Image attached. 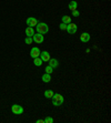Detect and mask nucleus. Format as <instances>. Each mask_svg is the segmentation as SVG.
Here are the masks:
<instances>
[{
    "instance_id": "obj_7",
    "label": "nucleus",
    "mask_w": 111,
    "mask_h": 123,
    "mask_svg": "<svg viewBox=\"0 0 111 123\" xmlns=\"http://www.w3.org/2000/svg\"><path fill=\"white\" fill-rule=\"evenodd\" d=\"M40 59L43 62H47V61H49V59H50V53L48 51H42V52H40Z\"/></svg>"
},
{
    "instance_id": "obj_5",
    "label": "nucleus",
    "mask_w": 111,
    "mask_h": 123,
    "mask_svg": "<svg viewBox=\"0 0 111 123\" xmlns=\"http://www.w3.org/2000/svg\"><path fill=\"white\" fill-rule=\"evenodd\" d=\"M66 30H67L70 34H74L77 32V26L74 25V23L70 22V23H68L67 25V29H66Z\"/></svg>"
},
{
    "instance_id": "obj_20",
    "label": "nucleus",
    "mask_w": 111,
    "mask_h": 123,
    "mask_svg": "<svg viewBox=\"0 0 111 123\" xmlns=\"http://www.w3.org/2000/svg\"><path fill=\"white\" fill-rule=\"evenodd\" d=\"M72 16H73V17H79L80 12L78 11V10H73V11H72Z\"/></svg>"
},
{
    "instance_id": "obj_11",
    "label": "nucleus",
    "mask_w": 111,
    "mask_h": 123,
    "mask_svg": "<svg viewBox=\"0 0 111 123\" xmlns=\"http://www.w3.org/2000/svg\"><path fill=\"white\" fill-rule=\"evenodd\" d=\"M77 8H78V3H77V1L72 0V1H70V2H69V9H70L71 11L77 10Z\"/></svg>"
},
{
    "instance_id": "obj_3",
    "label": "nucleus",
    "mask_w": 111,
    "mask_h": 123,
    "mask_svg": "<svg viewBox=\"0 0 111 123\" xmlns=\"http://www.w3.org/2000/svg\"><path fill=\"white\" fill-rule=\"evenodd\" d=\"M11 111L13 114H22L24 113V108L19 104H13L11 106Z\"/></svg>"
},
{
    "instance_id": "obj_22",
    "label": "nucleus",
    "mask_w": 111,
    "mask_h": 123,
    "mask_svg": "<svg viewBox=\"0 0 111 123\" xmlns=\"http://www.w3.org/2000/svg\"><path fill=\"white\" fill-rule=\"evenodd\" d=\"M37 123H44V122H43V120H38Z\"/></svg>"
},
{
    "instance_id": "obj_10",
    "label": "nucleus",
    "mask_w": 111,
    "mask_h": 123,
    "mask_svg": "<svg viewBox=\"0 0 111 123\" xmlns=\"http://www.w3.org/2000/svg\"><path fill=\"white\" fill-rule=\"evenodd\" d=\"M49 66L52 67L53 69L55 68H58L59 67V62L57 59H55V58H52V59H49Z\"/></svg>"
},
{
    "instance_id": "obj_14",
    "label": "nucleus",
    "mask_w": 111,
    "mask_h": 123,
    "mask_svg": "<svg viewBox=\"0 0 111 123\" xmlns=\"http://www.w3.org/2000/svg\"><path fill=\"white\" fill-rule=\"evenodd\" d=\"M53 91L52 90H47V91H44V97L47 98V99H51L53 97Z\"/></svg>"
},
{
    "instance_id": "obj_17",
    "label": "nucleus",
    "mask_w": 111,
    "mask_h": 123,
    "mask_svg": "<svg viewBox=\"0 0 111 123\" xmlns=\"http://www.w3.org/2000/svg\"><path fill=\"white\" fill-rule=\"evenodd\" d=\"M44 71H46V73H48V74H51L52 71H53V68L52 67H50V66H47L46 69H44Z\"/></svg>"
},
{
    "instance_id": "obj_4",
    "label": "nucleus",
    "mask_w": 111,
    "mask_h": 123,
    "mask_svg": "<svg viewBox=\"0 0 111 123\" xmlns=\"http://www.w3.org/2000/svg\"><path fill=\"white\" fill-rule=\"evenodd\" d=\"M32 40H33V42H36V43H42L43 42V40H44L43 34L35 33L33 36H32Z\"/></svg>"
},
{
    "instance_id": "obj_18",
    "label": "nucleus",
    "mask_w": 111,
    "mask_h": 123,
    "mask_svg": "<svg viewBox=\"0 0 111 123\" xmlns=\"http://www.w3.org/2000/svg\"><path fill=\"white\" fill-rule=\"evenodd\" d=\"M25 42H26L27 44H31V43L33 42V40H32V37H27L26 39H25Z\"/></svg>"
},
{
    "instance_id": "obj_15",
    "label": "nucleus",
    "mask_w": 111,
    "mask_h": 123,
    "mask_svg": "<svg viewBox=\"0 0 111 123\" xmlns=\"http://www.w3.org/2000/svg\"><path fill=\"white\" fill-rule=\"evenodd\" d=\"M61 19H62V22L66 23V25H68V23H70V22H71V18L69 17V16H63V17H62Z\"/></svg>"
},
{
    "instance_id": "obj_8",
    "label": "nucleus",
    "mask_w": 111,
    "mask_h": 123,
    "mask_svg": "<svg viewBox=\"0 0 111 123\" xmlns=\"http://www.w3.org/2000/svg\"><path fill=\"white\" fill-rule=\"evenodd\" d=\"M40 50H39V48H32L31 51H30V57L31 58H38L39 55H40Z\"/></svg>"
},
{
    "instance_id": "obj_16",
    "label": "nucleus",
    "mask_w": 111,
    "mask_h": 123,
    "mask_svg": "<svg viewBox=\"0 0 111 123\" xmlns=\"http://www.w3.org/2000/svg\"><path fill=\"white\" fill-rule=\"evenodd\" d=\"M33 63H35V66H37V67H40L41 64H42V60H41L40 58H35L33 59Z\"/></svg>"
},
{
    "instance_id": "obj_9",
    "label": "nucleus",
    "mask_w": 111,
    "mask_h": 123,
    "mask_svg": "<svg viewBox=\"0 0 111 123\" xmlns=\"http://www.w3.org/2000/svg\"><path fill=\"white\" fill-rule=\"evenodd\" d=\"M80 40L82 41V42H89V40H90V34L87 33V32H83V33H81V36H80Z\"/></svg>"
},
{
    "instance_id": "obj_21",
    "label": "nucleus",
    "mask_w": 111,
    "mask_h": 123,
    "mask_svg": "<svg viewBox=\"0 0 111 123\" xmlns=\"http://www.w3.org/2000/svg\"><path fill=\"white\" fill-rule=\"evenodd\" d=\"M66 29H67V25H66V23H60V30H66Z\"/></svg>"
},
{
    "instance_id": "obj_6",
    "label": "nucleus",
    "mask_w": 111,
    "mask_h": 123,
    "mask_svg": "<svg viewBox=\"0 0 111 123\" xmlns=\"http://www.w3.org/2000/svg\"><path fill=\"white\" fill-rule=\"evenodd\" d=\"M26 23H27V26L28 27H36L37 26V23H38V20H37L36 18H33V17H30V18L27 19Z\"/></svg>"
},
{
    "instance_id": "obj_1",
    "label": "nucleus",
    "mask_w": 111,
    "mask_h": 123,
    "mask_svg": "<svg viewBox=\"0 0 111 123\" xmlns=\"http://www.w3.org/2000/svg\"><path fill=\"white\" fill-rule=\"evenodd\" d=\"M36 29L38 33H41V34H46L48 31H49V27H48L47 23H43V22H38L37 26H36Z\"/></svg>"
},
{
    "instance_id": "obj_2",
    "label": "nucleus",
    "mask_w": 111,
    "mask_h": 123,
    "mask_svg": "<svg viewBox=\"0 0 111 123\" xmlns=\"http://www.w3.org/2000/svg\"><path fill=\"white\" fill-rule=\"evenodd\" d=\"M51 99H52V104L55 106H60L63 103V97L61 94H58V93H55Z\"/></svg>"
},
{
    "instance_id": "obj_13",
    "label": "nucleus",
    "mask_w": 111,
    "mask_h": 123,
    "mask_svg": "<svg viewBox=\"0 0 111 123\" xmlns=\"http://www.w3.org/2000/svg\"><path fill=\"white\" fill-rule=\"evenodd\" d=\"M42 81H43L44 83H48L51 81V74H48V73H44L43 75H42Z\"/></svg>"
},
{
    "instance_id": "obj_12",
    "label": "nucleus",
    "mask_w": 111,
    "mask_h": 123,
    "mask_svg": "<svg viewBox=\"0 0 111 123\" xmlns=\"http://www.w3.org/2000/svg\"><path fill=\"white\" fill-rule=\"evenodd\" d=\"M35 34V31H33V28L32 27H28L26 29V36L27 37H32Z\"/></svg>"
},
{
    "instance_id": "obj_19",
    "label": "nucleus",
    "mask_w": 111,
    "mask_h": 123,
    "mask_svg": "<svg viewBox=\"0 0 111 123\" xmlns=\"http://www.w3.org/2000/svg\"><path fill=\"white\" fill-rule=\"evenodd\" d=\"M43 122L44 123H52L53 122V119H52V117H47L43 120Z\"/></svg>"
}]
</instances>
